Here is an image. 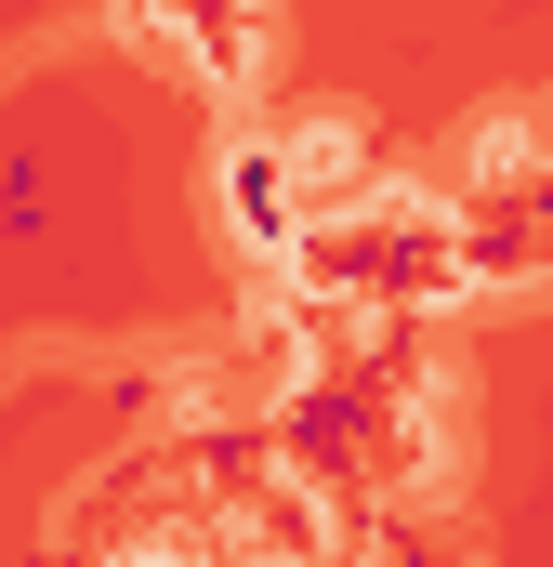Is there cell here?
Wrapping results in <instances>:
<instances>
[{"label": "cell", "instance_id": "obj_1", "mask_svg": "<svg viewBox=\"0 0 553 567\" xmlns=\"http://www.w3.org/2000/svg\"><path fill=\"white\" fill-rule=\"evenodd\" d=\"M276 172H290V185H356V133H343V120H303Z\"/></svg>", "mask_w": 553, "mask_h": 567}, {"label": "cell", "instance_id": "obj_2", "mask_svg": "<svg viewBox=\"0 0 553 567\" xmlns=\"http://www.w3.org/2000/svg\"><path fill=\"white\" fill-rule=\"evenodd\" d=\"M119 567H198V555H185V542H145V555H119Z\"/></svg>", "mask_w": 553, "mask_h": 567}]
</instances>
